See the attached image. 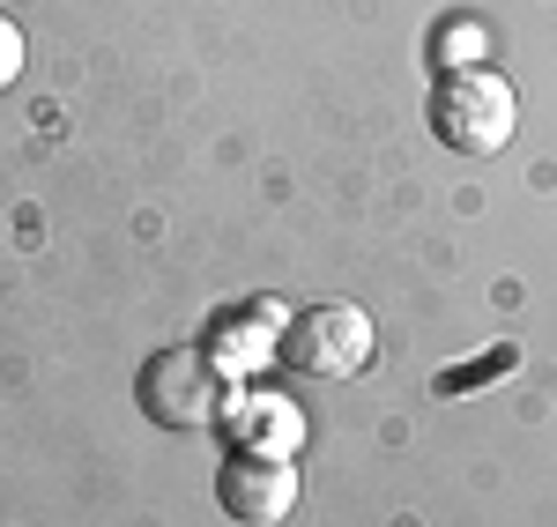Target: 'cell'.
I'll use <instances>...</instances> for the list:
<instances>
[{
  "instance_id": "cell-1",
  "label": "cell",
  "mask_w": 557,
  "mask_h": 527,
  "mask_svg": "<svg viewBox=\"0 0 557 527\" xmlns=\"http://www.w3.org/2000/svg\"><path fill=\"white\" fill-rule=\"evenodd\" d=\"M520 127V89L491 67H446L431 89V134L461 156H498Z\"/></svg>"
},
{
  "instance_id": "cell-2",
  "label": "cell",
  "mask_w": 557,
  "mask_h": 527,
  "mask_svg": "<svg viewBox=\"0 0 557 527\" xmlns=\"http://www.w3.org/2000/svg\"><path fill=\"white\" fill-rule=\"evenodd\" d=\"M141 416L164 424V431H209L231 416V372L194 342L157 350L141 364Z\"/></svg>"
},
{
  "instance_id": "cell-3",
  "label": "cell",
  "mask_w": 557,
  "mask_h": 527,
  "mask_svg": "<svg viewBox=\"0 0 557 527\" xmlns=\"http://www.w3.org/2000/svg\"><path fill=\"white\" fill-rule=\"evenodd\" d=\"M283 364L305 379H357L372 364V319L357 305H305L283 319Z\"/></svg>"
},
{
  "instance_id": "cell-4",
  "label": "cell",
  "mask_w": 557,
  "mask_h": 527,
  "mask_svg": "<svg viewBox=\"0 0 557 527\" xmlns=\"http://www.w3.org/2000/svg\"><path fill=\"white\" fill-rule=\"evenodd\" d=\"M215 498H223L231 520L275 527L298 505V468H290V453H231L223 476H215Z\"/></svg>"
},
{
  "instance_id": "cell-5",
  "label": "cell",
  "mask_w": 557,
  "mask_h": 527,
  "mask_svg": "<svg viewBox=\"0 0 557 527\" xmlns=\"http://www.w3.org/2000/svg\"><path fill=\"white\" fill-rule=\"evenodd\" d=\"M513 364V350H491L475 372H438V394H469V379H483V372H506Z\"/></svg>"
},
{
  "instance_id": "cell-6",
  "label": "cell",
  "mask_w": 557,
  "mask_h": 527,
  "mask_svg": "<svg viewBox=\"0 0 557 527\" xmlns=\"http://www.w3.org/2000/svg\"><path fill=\"white\" fill-rule=\"evenodd\" d=\"M15 75H23V30H15V23L0 15V89L15 83Z\"/></svg>"
}]
</instances>
